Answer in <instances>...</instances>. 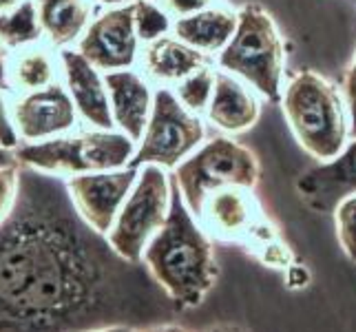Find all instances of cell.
<instances>
[{
	"mask_svg": "<svg viewBox=\"0 0 356 332\" xmlns=\"http://www.w3.org/2000/svg\"><path fill=\"white\" fill-rule=\"evenodd\" d=\"M179 313L144 262L84 219L65 180L20 162L0 219V332H140Z\"/></svg>",
	"mask_w": 356,
	"mask_h": 332,
	"instance_id": "1",
	"label": "cell"
},
{
	"mask_svg": "<svg viewBox=\"0 0 356 332\" xmlns=\"http://www.w3.org/2000/svg\"><path fill=\"white\" fill-rule=\"evenodd\" d=\"M142 262L181 310L200 306L217 281L219 268L211 237L188 211L173 177L166 224L146 246Z\"/></svg>",
	"mask_w": 356,
	"mask_h": 332,
	"instance_id": "2",
	"label": "cell"
},
{
	"mask_svg": "<svg viewBox=\"0 0 356 332\" xmlns=\"http://www.w3.org/2000/svg\"><path fill=\"white\" fill-rule=\"evenodd\" d=\"M197 221L208 237L237 244L266 268L284 273L290 288L308 286V270L288 246L279 226L266 215L254 189L228 187L208 195Z\"/></svg>",
	"mask_w": 356,
	"mask_h": 332,
	"instance_id": "3",
	"label": "cell"
},
{
	"mask_svg": "<svg viewBox=\"0 0 356 332\" xmlns=\"http://www.w3.org/2000/svg\"><path fill=\"white\" fill-rule=\"evenodd\" d=\"M286 122L292 135L312 157L327 162L350 142L346 97L316 71H299L281 93Z\"/></svg>",
	"mask_w": 356,
	"mask_h": 332,
	"instance_id": "4",
	"label": "cell"
},
{
	"mask_svg": "<svg viewBox=\"0 0 356 332\" xmlns=\"http://www.w3.org/2000/svg\"><path fill=\"white\" fill-rule=\"evenodd\" d=\"M239 22L230 42L217 54V67L264 95L281 102L286 69V45L273 14L259 3H245L237 9Z\"/></svg>",
	"mask_w": 356,
	"mask_h": 332,
	"instance_id": "5",
	"label": "cell"
},
{
	"mask_svg": "<svg viewBox=\"0 0 356 332\" xmlns=\"http://www.w3.org/2000/svg\"><path fill=\"white\" fill-rule=\"evenodd\" d=\"M170 177L175 180L188 211L197 217L208 195L228 187L257 189L261 164L248 146L219 135L191 153Z\"/></svg>",
	"mask_w": 356,
	"mask_h": 332,
	"instance_id": "6",
	"label": "cell"
},
{
	"mask_svg": "<svg viewBox=\"0 0 356 332\" xmlns=\"http://www.w3.org/2000/svg\"><path fill=\"white\" fill-rule=\"evenodd\" d=\"M135 140L127 133L108 129L84 133L78 138H60L44 144L22 146L18 159L49 173H102L124 168L135 155Z\"/></svg>",
	"mask_w": 356,
	"mask_h": 332,
	"instance_id": "7",
	"label": "cell"
},
{
	"mask_svg": "<svg viewBox=\"0 0 356 332\" xmlns=\"http://www.w3.org/2000/svg\"><path fill=\"white\" fill-rule=\"evenodd\" d=\"M170 211V175L157 164H144L113 228L106 232L113 248L131 262H142L149 242L166 224Z\"/></svg>",
	"mask_w": 356,
	"mask_h": 332,
	"instance_id": "8",
	"label": "cell"
},
{
	"mask_svg": "<svg viewBox=\"0 0 356 332\" xmlns=\"http://www.w3.org/2000/svg\"><path fill=\"white\" fill-rule=\"evenodd\" d=\"M204 135L202 116L191 113L177 100L173 89L162 87L155 91L149 125L129 166L140 168L144 164H157L166 171L177 168L191 153L200 149Z\"/></svg>",
	"mask_w": 356,
	"mask_h": 332,
	"instance_id": "9",
	"label": "cell"
},
{
	"mask_svg": "<svg viewBox=\"0 0 356 332\" xmlns=\"http://www.w3.org/2000/svg\"><path fill=\"white\" fill-rule=\"evenodd\" d=\"M138 31H135V7L133 3L120 5L106 11L84 33L80 54L95 69L120 71L133 67L138 58Z\"/></svg>",
	"mask_w": 356,
	"mask_h": 332,
	"instance_id": "10",
	"label": "cell"
},
{
	"mask_svg": "<svg viewBox=\"0 0 356 332\" xmlns=\"http://www.w3.org/2000/svg\"><path fill=\"white\" fill-rule=\"evenodd\" d=\"M138 171L140 168L124 166L102 173H82L67 182L80 213L95 230L106 235L113 228L120 208L138 182Z\"/></svg>",
	"mask_w": 356,
	"mask_h": 332,
	"instance_id": "11",
	"label": "cell"
},
{
	"mask_svg": "<svg viewBox=\"0 0 356 332\" xmlns=\"http://www.w3.org/2000/svg\"><path fill=\"white\" fill-rule=\"evenodd\" d=\"M294 187L310 211L334 213L343 200L356 195V138L343 146L337 157L301 173Z\"/></svg>",
	"mask_w": 356,
	"mask_h": 332,
	"instance_id": "12",
	"label": "cell"
},
{
	"mask_svg": "<svg viewBox=\"0 0 356 332\" xmlns=\"http://www.w3.org/2000/svg\"><path fill=\"white\" fill-rule=\"evenodd\" d=\"M104 84L108 91V102H111L113 122L131 140L140 142L146 125H149L155 97L149 82L135 71L120 69L108 71L104 76Z\"/></svg>",
	"mask_w": 356,
	"mask_h": 332,
	"instance_id": "13",
	"label": "cell"
},
{
	"mask_svg": "<svg viewBox=\"0 0 356 332\" xmlns=\"http://www.w3.org/2000/svg\"><path fill=\"white\" fill-rule=\"evenodd\" d=\"M142 65L149 80L157 82L159 89H173L197 69L215 65V58L186 45L177 35H162L144 45Z\"/></svg>",
	"mask_w": 356,
	"mask_h": 332,
	"instance_id": "14",
	"label": "cell"
},
{
	"mask_svg": "<svg viewBox=\"0 0 356 332\" xmlns=\"http://www.w3.org/2000/svg\"><path fill=\"white\" fill-rule=\"evenodd\" d=\"M259 116L261 106L254 91H250V84L224 69H217L215 91L206 118L226 133H241L252 129Z\"/></svg>",
	"mask_w": 356,
	"mask_h": 332,
	"instance_id": "15",
	"label": "cell"
},
{
	"mask_svg": "<svg viewBox=\"0 0 356 332\" xmlns=\"http://www.w3.org/2000/svg\"><path fill=\"white\" fill-rule=\"evenodd\" d=\"M63 63L71 97L80 109V113L97 129H111L115 122L111 113V102H108V91L104 80L97 76L95 67L82 54L73 52L63 54Z\"/></svg>",
	"mask_w": 356,
	"mask_h": 332,
	"instance_id": "16",
	"label": "cell"
},
{
	"mask_svg": "<svg viewBox=\"0 0 356 332\" xmlns=\"http://www.w3.org/2000/svg\"><path fill=\"white\" fill-rule=\"evenodd\" d=\"M16 120L24 138H44L69 129L76 122L71 97L60 87H47L18 104Z\"/></svg>",
	"mask_w": 356,
	"mask_h": 332,
	"instance_id": "17",
	"label": "cell"
},
{
	"mask_svg": "<svg viewBox=\"0 0 356 332\" xmlns=\"http://www.w3.org/2000/svg\"><path fill=\"white\" fill-rule=\"evenodd\" d=\"M239 14L226 5H217L197 14L173 20V35L208 56H217L230 42L237 29Z\"/></svg>",
	"mask_w": 356,
	"mask_h": 332,
	"instance_id": "18",
	"label": "cell"
},
{
	"mask_svg": "<svg viewBox=\"0 0 356 332\" xmlns=\"http://www.w3.org/2000/svg\"><path fill=\"white\" fill-rule=\"evenodd\" d=\"M40 22L56 45L76 40L89 20L91 7L84 0H38Z\"/></svg>",
	"mask_w": 356,
	"mask_h": 332,
	"instance_id": "19",
	"label": "cell"
},
{
	"mask_svg": "<svg viewBox=\"0 0 356 332\" xmlns=\"http://www.w3.org/2000/svg\"><path fill=\"white\" fill-rule=\"evenodd\" d=\"M215 65L211 67H202L195 73H191L188 78H184L179 84H175L173 91L177 95V100L186 106L191 113L202 116L208 111V104L213 100V91H215Z\"/></svg>",
	"mask_w": 356,
	"mask_h": 332,
	"instance_id": "20",
	"label": "cell"
},
{
	"mask_svg": "<svg viewBox=\"0 0 356 332\" xmlns=\"http://www.w3.org/2000/svg\"><path fill=\"white\" fill-rule=\"evenodd\" d=\"M40 38V24L35 20V9L29 3H22L16 11L0 16V40L9 47L33 42Z\"/></svg>",
	"mask_w": 356,
	"mask_h": 332,
	"instance_id": "21",
	"label": "cell"
},
{
	"mask_svg": "<svg viewBox=\"0 0 356 332\" xmlns=\"http://www.w3.org/2000/svg\"><path fill=\"white\" fill-rule=\"evenodd\" d=\"M135 31L138 38L146 45L173 31V18L159 7L155 0H135Z\"/></svg>",
	"mask_w": 356,
	"mask_h": 332,
	"instance_id": "22",
	"label": "cell"
},
{
	"mask_svg": "<svg viewBox=\"0 0 356 332\" xmlns=\"http://www.w3.org/2000/svg\"><path fill=\"white\" fill-rule=\"evenodd\" d=\"M337 237L343 253L356 262V195L343 200L334 211Z\"/></svg>",
	"mask_w": 356,
	"mask_h": 332,
	"instance_id": "23",
	"label": "cell"
},
{
	"mask_svg": "<svg viewBox=\"0 0 356 332\" xmlns=\"http://www.w3.org/2000/svg\"><path fill=\"white\" fill-rule=\"evenodd\" d=\"M18 80L24 87H44L51 80V63L42 54H31L18 67Z\"/></svg>",
	"mask_w": 356,
	"mask_h": 332,
	"instance_id": "24",
	"label": "cell"
},
{
	"mask_svg": "<svg viewBox=\"0 0 356 332\" xmlns=\"http://www.w3.org/2000/svg\"><path fill=\"white\" fill-rule=\"evenodd\" d=\"M155 3L162 7L170 18L177 20V18L197 14V11L222 5V0H155Z\"/></svg>",
	"mask_w": 356,
	"mask_h": 332,
	"instance_id": "25",
	"label": "cell"
},
{
	"mask_svg": "<svg viewBox=\"0 0 356 332\" xmlns=\"http://www.w3.org/2000/svg\"><path fill=\"white\" fill-rule=\"evenodd\" d=\"M343 97H346V106H348V116H350V140H352V138H356V56L346 73Z\"/></svg>",
	"mask_w": 356,
	"mask_h": 332,
	"instance_id": "26",
	"label": "cell"
},
{
	"mask_svg": "<svg viewBox=\"0 0 356 332\" xmlns=\"http://www.w3.org/2000/svg\"><path fill=\"white\" fill-rule=\"evenodd\" d=\"M16 182H18V164L0 168V215L7 211V206H11L16 195Z\"/></svg>",
	"mask_w": 356,
	"mask_h": 332,
	"instance_id": "27",
	"label": "cell"
},
{
	"mask_svg": "<svg viewBox=\"0 0 356 332\" xmlns=\"http://www.w3.org/2000/svg\"><path fill=\"white\" fill-rule=\"evenodd\" d=\"M0 146H7V149L16 146V133H14V129H11V125H9L3 97H0Z\"/></svg>",
	"mask_w": 356,
	"mask_h": 332,
	"instance_id": "28",
	"label": "cell"
},
{
	"mask_svg": "<svg viewBox=\"0 0 356 332\" xmlns=\"http://www.w3.org/2000/svg\"><path fill=\"white\" fill-rule=\"evenodd\" d=\"M200 332H250V330L243 326H237V324H215V326H208Z\"/></svg>",
	"mask_w": 356,
	"mask_h": 332,
	"instance_id": "29",
	"label": "cell"
},
{
	"mask_svg": "<svg viewBox=\"0 0 356 332\" xmlns=\"http://www.w3.org/2000/svg\"><path fill=\"white\" fill-rule=\"evenodd\" d=\"M140 332H191L188 328H184L175 322H170V324H159V326H151V328H146V330H140Z\"/></svg>",
	"mask_w": 356,
	"mask_h": 332,
	"instance_id": "30",
	"label": "cell"
},
{
	"mask_svg": "<svg viewBox=\"0 0 356 332\" xmlns=\"http://www.w3.org/2000/svg\"><path fill=\"white\" fill-rule=\"evenodd\" d=\"M18 159L16 155L11 153L7 146H0V168H7V166H16Z\"/></svg>",
	"mask_w": 356,
	"mask_h": 332,
	"instance_id": "31",
	"label": "cell"
},
{
	"mask_svg": "<svg viewBox=\"0 0 356 332\" xmlns=\"http://www.w3.org/2000/svg\"><path fill=\"white\" fill-rule=\"evenodd\" d=\"M106 5H129V3H135V0H102Z\"/></svg>",
	"mask_w": 356,
	"mask_h": 332,
	"instance_id": "32",
	"label": "cell"
},
{
	"mask_svg": "<svg viewBox=\"0 0 356 332\" xmlns=\"http://www.w3.org/2000/svg\"><path fill=\"white\" fill-rule=\"evenodd\" d=\"M97 332H138V330H131V328H108V330H97Z\"/></svg>",
	"mask_w": 356,
	"mask_h": 332,
	"instance_id": "33",
	"label": "cell"
},
{
	"mask_svg": "<svg viewBox=\"0 0 356 332\" xmlns=\"http://www.w3.org/2000/svg\"><path fill=\"white\" fill-rule=\"evenodd\" d=\"M14 5H16V0H0V9H9Z\"/></svg>",
	"mask_w": 356,
	"mask_h": 332,
	"instance_id": "34",
	"label": "cell"
}]
</instances>
